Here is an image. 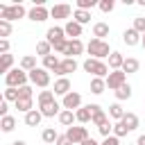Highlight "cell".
<instances>
[{
	"label": "cell",
	"mask_w": 145,
	"mask_h": 145,
	"mask_svg": "<svg viewBox=\"0 0 145 145\" xmlns=\"http://www.w3.org/2000/svg\"><path fill=\"white\" fill-rule=\"evenodd\" d=\"M86 52L91 54V59H109V54L113 52L111 48H109V43L106 41H100V39H91L88 43H86Z\"/></svg>",
	"instance_id": "obj_1"
},
{
	"label": "cell",
	"mask_w": 145,
	"mask_h": 145,
	"mask_svg": "<svg viewBox=\"0 0 145 145\" xmlns=\"http://www.w3.org/2000/svg\"><path fill=\"white\" fill-rule=\"evenodd\" d=\"M82 68H84L86 72H91L93 77H102V79H106L109 72H111L109 63H104V61H100V59H91V57L82 63Z\"/></svg>",
	"instance_id": "obj_2"
},
{
	"label": "cell",
	"mask_w": 145,
	"mask_h": 145,
	"mask_svg": "<svg viewBox=\"0 0 145 145\" xmlns=\"http://www.w3.org/2000/svg\"><path fill=\"white\" fill-rule=\"evenodd\" d=\"M27 11H25V7L20 5V2H11V5H2L0 7V20H18V18H23Z\"/></svg>",
	"instance_id": "obj_3"
},
{
	"label": "cell",
	"mask_w": 145,
	"mask_h": 145,
	"mask_svg": "<svg viewBox=\"0 0 145 145\" xmlns=\"http://www.w3.org/2000/svg\"><path fill=\"white\" fill-rule=\"evenodd\" d=\"M27 82H29V75H27L23 68H14V70H9V72L5 75L7 88H20V86H25Z\"/></svg>",
	"instance_id": "obj_4"
},
{
	"label": "cell",
	"mask_w": 145,
	"mask_h": 145,
	"mask_svg": "<svg viewBox=\"0 0 145 145\" xmlns=\"http://www.w3.org/2000/svg\"><path fill=\"white\" fill-rule=\"evenodd\" d=\"M29 75V84H34V86H39V88H48L50 86V70H45L43 66H39V68H34L32 72H27Z\"/></svg>",
	"instance_id": "obj_5"
},
{
	"label": "cell",
	"mask_w": 145,
	"mask_h": 145,
	"mask_svg": "<svg viewBox=\"0 0 145 145\" xmlns=\"http://www.w3.org/2000/svg\"><path fill=\"white\" fill-rule=\"evenodd\" d=\"M77 68H79L77 59H72V57H63V59H61V63H59V66H57L52 72H54V75H57V79H59V77H66V75L75 72Z\"/></svg>",
	"instance_id": "obj_6"
},
{
	"label": "cell",
	"mask_w": 145,
	"mask_h": 145,
	"mask_svg": "<svg viewBox=\"0 0 145 145\" xmlns=\"http://www.w3.org/2000/svg\"><path fill=\"white\" fill-rule=\"evenodd\" d=\"M127 84V72H122V70H111L109 72V77H106V88L109 91H118L120 86H125Z\"/></svg>",
	"instance_id": "obj_7"
},
{
	"label": "cell",
	"mask_w": 145,
	"mask_h": 145,
	"mask_svg": "<svg viewBox=\"0 0 145 145\" xmlns=\"http://www.w3.org/2000/svg\"><path fill=\"white\" fill-rule=\"evenodd\" d=\"M66 136L72 140V145H82L86 138H91V136H88V131H86V127H82V125H77V127H68Z\"/></svg>",
	"instance_id": "obj_8"
},
{
	"label": "cell",
	"mask_w": 145,
	"mask_h": 145,
	"mask_svg": "<svg viewBox=\"0 0 145 145\" xmlns=\"http://www.w3.org/2000/svg\"><path fill=\"white\" fill-rule=\"evenodd\" d=\"M61 106L68 109V111H77V109H82V95H79L77 91H70L66 97H61Z\"/></svg>",
	"instance_id": "obj_9"
},
{
	"label": "cell",
	"mask_w": 145,
	"mask_h": 145,
	"mask_svg": "<svg viewBox=\"0 0 145 145\" xmlns=\"http://www.w3.org/2000/svg\"><path fill=\"white\" fill-rule=\"evenodd\" d=\"M27 18L34 20V23H43L50 18V9H45V5H34L29 11H27Z\"/></svg>",
	"instance_id": "obj_10"
},
{
	"label": "cell",
	"mask_w": 145,
	"mask_h": 145,
	"mask_svg": "<svg viewBox=\"0 0 145 145\" xmlns=\"http://www.w3.org/2000/svg\"><path fill=\"white\" fill-rule=\"evenodd\" d=\"M45 41L54 48L57 43H61V41H66V29L63 27H59V25H54V27H50L48 32H45Z\"/></svg>",
	"instance_id": "obj_11"
},
{
	"label": "cell",
	"mask_w": 145,
	"mask_h": 145,
	"mask_svg": "<svg viewBox=\"0 0 145 145\" xmlns=\"http://www.w3.org/2000/svg\"><path fill=\"white\" fill-rule=\"evenodd\" d=\"M70 14H75L72 11V7L70 5H54V7H50V16L54 18V20H61V18H70Z\"/></svg>",
	"instance_id": "obj_12"
},
{
	"label": "cell",
	"mask_w": 145,
	"mask_h": 145,
	"mask_svg": "<svg viewBox=\"0 0 145 145\" xmlns=\"http://www.w3.org/2000/svg\"><path fill=\"white\" fill-rule=\"evenodd\" d=\"M122 41H125V45L134 48V45H140V41H143V34H138L134 27H127V29L122 32Z\"/></svg>",
	"instance_id": "obj_13"
},
{
	"label": "cell",
	"mask_w": 145,
	"mask_h": 145,
	"mask_svg": "<svg viewBox=\"0 0 145 145\" xmlns=\"http://www.w3.org/2000/svg\"><path fill=\"white\" fill-rule=\"evenodd\" d=\"M39 111L43 113V118H54V116H59L61 111H63V106L54 100V102H48V104H41L39 106Z\"/></svg>",
	"instance_id": "obj_14"
},
{
	"label": "cell",
	"mask_w": 145,
	"mask_h": 145,
	"mask_svg": "<svg viewBox=\"0 0 145 145\" xmlns=\"http://www.w3.org/2000/svg\"><path fill=\"white\" fill-rule=\"evenodd\" d=\"M88 106H91V113H93V120H91V122H93L95 127H100V125H104V122L109 120V116L104 113V109H102L100 104H88Z\"/></svg>",
	"instance_id": "obj_15"
},
{
	"label": "cell",
	"mask_w": 145,
	"mask_h": 145,
	"mask_svg": "<svg viewBox=\"0 0 145 145\" xmlns=\"http://www.w3.org/2000/svg\"><path fill=\"white\" fill-rule=\"evenodd\" d=\"M82 27H84V25H79V23H77V20H72V18L63 25V29H66V36H68V39H79V36H82Z\"/></svg>",
	"instance_id": "obj_16"
},
{
	"label": "cell",
	"mask_w": 145,
	"mask_h": 145,
	"mask_svg": "<svg viewBox=\"0 0 145 145\" xmlns=\"http://www.w3.org/2000/svg\"><path fill=\"white\" fill-rule=\"evenodd\" d=\"M54 95H61V97H66L68 93H70V79L68 77H59L57 82H54Z\"/></svg>",
	"instance_id": "obj_17"
},
{
	"label": "cell",
	"mask_w": 145,
	"mask_h": 145,
	"mask_svg": "<svg viewBox=\"0 0 145 145\" xmlns=\"http://www.w3.org/2000/svg\"><path fill=\"white\" fill-rule=\"evenodd\" d=\"M86 50V45L82 43V39H68V57H77V54H82Z\"/></svg>",
	"instance_id": "obj_18"
},
{
	"label": "cell",
	"mask_w": 145,
	"mask_h": 145,
	"mask_svg": "<svg viewBox=\"0 0 145 145\" xmlns=\"http://www.w3.org/2000/svg\"><path fill=\"white\" fill-rule=\"evenodd\" d=\"M41 120H43V113H41L39 109H32L29 113H25V125H27V127H39Z\"/></svg>",
	"instance_id": "obj_19"
},
{
	"label": "cell",
	"mask_w": 145,
	"mask_h": 145,
	"mask_svg": "<svg viewBox=\"0 0 145 145\" xmlns=\"http://www.w3.org/2000/svg\"><path fill=\"white\" fill-rule=\"evenodd\" d=\"M106 36H109V25L106 23H95L93 25V39H100V41H106Z\"/></svg>",
	"instance_id": "obj_20"
},
{
	"label": "cell",
	"mask_w": 145,
	"mask_h": 145,
	"mask_svg": "<svg viewBox=\"0 0 145 145\" xmlns=\"http://www.w3.org/2000/svg\"><path fill=\"white\" fill-rule=\"evenodd\" d=\"M138 68H140V61H138L136 57H125V63H122V72L131 75V72H138Z\"/></svg>",
	"instance_id": "obj_21"
},
{
	"label": "cell",
	"mask_w": 145,
	"mask_h": 145,
	"mask_svg": "<svg viewBox=\"0 0 145 145\" xmlns=\"http://www.w3.org/2000/svg\"><path fill=\"white\" fill-rule=\"evenodd\" d=\"M75 118H77V122H79V125H86V122H91V120H93V113H91V106L86 104V106H82V109H77V111H75Z\"/></svg>",
	"instance_id": "obj_22"
},
{
	"label": "cell",
	"mask_w": 145,
	"mask_h": 145,
	"mask_svg": "<svg viewBox=\"0 0 145 145\" xmlns=\"http://www.w3.org/2000/svg\"><path fill=\"white\" fill-rule=\"evenodd\" d=\"M122 63H125V57L113 50V52L109 54V68H111V70H122Z\"/></svg>",
	"instance_id": "obj_23"
},
{
	"label": "cell",
	"mask_w": 145,
	"mask_h": 145,
	"mask_svg": "<svg viewBox=\"0 0 145 145\" xmlns=\"http://www.w3.org/2000/svg\"><path fill=\"white\" fill-rule=\"evenodd\" d=\"M104 91H106V79L93 77V79H91V93H93V95H102Z\"/></svg>",
	"instance_id": "obj_24"
},
{
	"label": "cell",
	"mask_w": 145,
	"mask_h": 145,
	"mask_svg": "<svg viewBox=\"0 0 145 145\" xmlns=\"http://www.w3.org/2000/svg\"><path fill=\"white\" fill-rule=\"evenodd\" d=\"M120 122H122V125H125L129 131H134V129H138V122H140V120H138V116H136V113L127 111V113H125V118H122Z\"/></svg>",
	"instance_id": "obj_25"
},
{
	"label": "cell",
	"mask_w": 145,
	"mask_h": 145,
	"mask_svg": "<svg viewBox=\"0 0 145 145\" xmlns=\"http://www.w3.org/2000/svg\"><path fill=\"white\" fill-rule=\"evenodd\" d=\"M57 120H59L63 127H72V122H75L77 118H75V111H68V109H63V111L57 116Z\"/></svg>",
	"instance_id": "obj_26"
},
{
	"label": "cell",
	"mask_w": 145,
	"mask_h": 145,
	"mask_svg": "<svg viewBox=\"0 0 145 145\" xmlns=\"http://www.w3.org/2000/svg\"><path fill=\"white\" fill-rule=\"evenodd\" d=\"M14 70V54H0V72H9Z\"/></svg>",
	"instance_id": "obj_27"
},
{
	"label": "cell",
	"mask_w": 145,
	"mask_h": 145,
	"mask_svg": "<svg viewBox=\"0 0 145 145\" xmlns=\"http://www.w3.org/2000/svg\"><path fill=\"white\" fill-rule=\"evenodd\" d=\"M20 68H23L25 72H32L34 68H39V66H36V57H34V54H25V57L20 59Z\"/></svg>",
	"instance_id": "obj_28"
},
{
	"label": "cell",
	"mask_w": 145,
	"mask_h": 145,
	"mask_svg": "<svg viewBox=\"0 0 145 145\" xmlns=\"http://www.w3.org/2000/svg\"><path fill=\"white\" fill-rule=\"evenodd\" d=\"M52 50H54V48H52L48 41H39V43H36V54H39L41 59L50 57V54H52Z\"/></svg>",
	"instance_id": "obj_29"
},
{
	"label": "cell",
	"mask_w": 145,
	"mask_h": 145,
	"mask_svg": "<svg viewBox=\"0 0 145 145\" xmlns=\"http://www.w3.org/2000/svg\"><path fill=\"white\" fill-rule=\"evenodd\" d=\"M32 104H34V102H32V97H20V100L14 104V109H18L20 113H29V111L34 109Z\"/></svg>",
	"instance_id": "obj_30"
},
{
	"label": "cell",
	"mask_w": 145,
	"mask_h": 145,
	"mask_svg": "<svg viewBox=\"0 0 145 145\" xmlns=\"http://www.w3.org/2000/svg\"><path fill=\"white\" fill-rule=\"evenodd\" d=\"M125 113H127V111L120 106V102H113V104L109 106V116H111L116 122H118V120H122V118H125Z\"/></svg>",
	"instance_id": "obj_31"
},
{
	"label": "cell",
	"mask_w": 145,
	"mask_h": 145,
	"mask_svg": "<svg viewBox=\"0 0 145 145\" xmlns=\"http://www.w3.org/2000/svg\"><path fill=\"white\" fill-rule=\"evenodd\" d=\"M41 138H43V143H57V138H59V134H57V129L54 127H45L43 131H41Z\"/></svg>",
	"instance_id": "obj_32"
},
{
	"label": "cell",
	"mask_w": 145,
	"mask_h": 145,
	"mask_svg": "<svg viewBox=\"0 0 145 145\" xmlns=\"http://www.w3.org/2000/svg\"><path fill=\"white\" fill-rule=\"evenodd\" d=\"M72 20H77L79 25H86V23H91V11H86V9H75Z\"/></svg>",
	"instance_id": "obj_33"
},
{
	"label": "cell",
	"mask_w": 145,
	"mask_h": 145,
	"mask_svg": "<svg viewBox=\"0 0 145 145\" xmlns=\"http://www.w3.org/2000/svg\"><path fill=\"white\" fill-rule=\"evenodd\" d=\"M0 129H2L5 134L14 131V129H16V118H14V116H5V118L0 120Z\"/></svg>",
	"instance_id": "obj_34"
},
{
	"label": "cell",
	"mask_w": 145,
	"mask_h": 145,
	"mask_svg": "<svg viewBox=\"0 0 145 145\" xmlns=\"http://www.w3.org/2000/svg\"><path fill=\"white\" fill-rule=\"evenodd\" d=\"M59 63H61V59H59L57 54H50V57H45V59H43V68H45V70H50V72H52Z\"/></svg>",
	"instance_id": "obj_35"
},
{
	"label": "cell",
	"mask_w": 145,
	"mask_h": 145,
	"mask_svg": "<svg viewBox=\"0 0 145 145\" xmlns=\"http://www.w3.org/2000/svg\"><path fill=\"white\" fill-rule=\"evenodd\" d=\"M2 100H7V102H18L20 100V91L18 88H5V93H2Z\"/></svg>",
	"instance_id": "obj_36"
},
{
	"label": "cell",
	"mask_w": 145,
	"mask_h": 145,
	"mask_svg": "<svg viewBox=\"0 0 145 145\" xmlns=\"http://www.w3.org/2000/svg\"><path fill=\"white\" fill-rule=\"evenodd\" d=\"M129 97H131V86H129V84H125V86H120V88L116 91V100H118V102L129 100Z\"/></svg>",
	"instance_id": "obj_37"
},
{
	"label": "cell",
	"mask_w": 145,
	"mask_h": 145,
	"mask_svg": "<svg viewBox=\"0 0 145 145\" xmlns=\"http://www.w3.org/2000/svg\"><path fill=\"white\" fill-rule=\"evenodd\" d=\"M48 102H54V91H41L39 93V106L48 104Z\"/></svg>",
	"instance_id": "obj_38"
},
{
	"label": "cell",
	"mask_w": 145,
	"mask_h": 145,
	"mask_svg": "<svg viewBox=\"0 0 145 145\" xmlns=\"http://www.w3.org/2000/svg\"><path fill=\"white\" fill-rule=\"evenodd\" d=\"M75 5H77V9H86V11H91V9L97 7L100 2H97V0H77Z\"/></svg>",
	"instance_id": "obj_39"
},
{
	"label": "cell",
	"mask_w": 145,
	"mask_h": 145,
	"mask_svg": "<svg viewBox=\"0 0 145 145\" xmlns=\"http://www.w3.org/2000/svg\"><path fill=\"white\" fill-rule=\"evenodd\" d=\"M11 32H14L11 23H9V20H0V36L7 39V36H11Z\"/></svg>",
	"instance_id": "obj_40"
},
{
	"label": "cell",
	"mask_w": 145,
	"mask_h": 145,
	"mask_svg": "<svg viewBox=\"0 0 145 145\" xmlns=\"http://www.w3.org/2000/svg\"><path fill=\"white\" fill-rule=\"evenodd\" d=\"M97 131H100V136H102V138H109V136L113 134V125L106 120L104 125H100V127H97Z\"/></svg>",
	"instance_id": "obj_41"
},
{
	"label": "cell",
	"mask_w": 145,
	"mask_h": 145,
	"mask_svg": "<svg viewBox=\"0 0 145 145\" xmlns=\"http://www.w3.org/2000/svg\"><path fill=\"white\" fill-rule=\"evenodd\" d=\"M129 134V129L118 120V122H113V136H118V138H122V136H127Z\"/></svg>",
	"instance_id": "obj_42"
},
{
	"label": "cell",
	"mask_w": 145,
	"mask_h": 145,
	"mask_svg": "<svg viewBox=\"0 0 145 145\" xmlns=\"http://www.w3.org/2000/svg\"><path fill=\"white\" fill-rule=\"evenodd\" d=\"M97 7H100V11H102V14H111V11H113V7H116V2H113V0H100V5H97Z\"/></svg>",
	"instance_id": "obj_43"
},
{
	"label": "cell",
	"mask_w": 145,
	"mask_h": 145,
	"mask_svg": "<svg viewBox=\"0 0 145 145\" xmlns=\"http://www.w3.org/2000/svg\"><path fill=\"white\" fill-rule=\"evenodd\" d=\"M138 34H145V18H140V16H136L134 18V25H131Z\"/></svg>",
	"instance_id": "obj_44"
},
{
	"label": "cell",
	"mask_w": 145,
	"mask_h": 145,
	"mask_svg": "<svg viewBox=\"0 0 145 145\" xmlns=\"http://www.w3.org/2000/svg\"><path fill=\"white\" fill-rule=\"evenodd\" d=\"M18 91H20V97H34V91H32V86H29V84L20 86Z\"/></svg>",
	"instance_id": "obj_45"
},
{
	"label": "cell",
	"mask_w": 145,
	"mask_h": 145,
	"mask_svg": "<svg viewBox=\"0 0 145 145\" xmlns=\"http://www.w3.org/2000/svg\"><path fill=\"white\" fill-rule=\"evenodd\" d=\"M100 145H120V138H118V136H113V134H111V136H109V138H104V140H102V143H100Z\"/></svg>",
	"instance_id": "obj_46"
},
{
	"label": "cell",
	"mask_w": 145,
	"mask_h": 145,
	"mask_svg": "<svg viewBox=\"0 0 145 145\" xmlns=\"http://www.w3.org/2000/svg\"><path fill=\"white\" fill-rule=\"evenodd\" d=\"M0 52L9 54V39H0Z\"/></svg>",
	"instance_id": "obj_47"
},
{
	"label": "cell",
	"mask_w": 145,
	"mask_h": 145,
	"mask_svg": "<svg viewBox=\"0 0 145 145\" xmlns=\"http://www.w3.org/2000/svg\"><path fill=\"white\" fill-rule=\"evenodd\" d=\"M0 116H2V118H5V116H9V102H7V100H2V102H0Z\"/></svg>",
	"instance_id": "obj_48"
},
{
	"label": "cell",
	"mask_w": 145,
	"mask_h": 145,
	"mask_svg": "<svg viewBox=\"0 0 145 145\" xmlns=\"http://www.w3.org/2000/svg\"><path fill=\"white\" fill-rule=\"evenodd\" d=\"M54 145H72V140L63 134V136H59V138H57V143H54Z\"/></svg>",
	"instance_id": "obj_49"
},
{
	"label": "cell",
	"mask_w": 145,
	"mask_h": 145,
	"mask_svg": "<svg viewBox=\"0 0 145 145\" xmlns=\"http://www.w3.org/2000/svg\"><path fill=\"white\" fill-rule=\"evenodd\" d=\"M82 145H100V143H97V140H95V138H86V140H84V143H82Z\"/></svg>",
	"instance_id": "obj_50"
},
{
	"label": "cell",
	"mask_w": 145,
	"mask_h": 145,
	"mask_svg": "<svg viewBox=\"0 0 145 145\" xmlns=\"http://www.w3.org/2000/svg\"><path fill=\"white\" fill-rule=\"evenodd\" d=\"M136 145H145V134H140V136L136 138Z\"/></svg>",
	"instance_id": "obj_51"
},
{
	"label": "cell",
	"mask_w": 145,
	"mask_h": 145,
	"mask_svg": "<svg viewBox=\"0 0 145 145\" xmlns=\"http://www.w3.org/2000/svg\"><path fill=\"white\" fill-rule=\"evenodd\" d=\"M11 145H27V143H25V140H14Z\"/></svg>",
	"instance_id": "obj_52"
},
{
	"label": "cell",
	"mask_w": 145,
	"mask_h": 145,
	"mask_svg": "<svg viewBox=\"0 0 145 145\" xmlns=\"http://www.w3.org/2000/svg\"><path fill=\"white\" fill-rule=\"evenodd\" d=\"M138 5H140V7H145V0H138Z\"/></svg>",
	"instance_id": "obj_53"
},
{
	"label": "cell",
	"mask_w": 145,
	"mask_h": 145,
	"mask_svg": "<svg viewBox=\"0 0 145 145\" xmlns=\"http://www.w3.org/2000/svg\"><path fill=\"white\" fill-rule=\"evenodd\" d=\"M140 45H143V48H145V34H143V41H140Z\"/></svg>",
	"instance_id": "obj_54"
},
{
	"label": "cell",
	"mask_w": 145,
	"mask_h": 145,
	"mask_svg": "<svg viewBox=\"0 0 145 145\" xmlns=\"http://www.w3.org/2000/svg\"><path fill=\"white\" fill-rule=\"evenodd\" d=\"M127 145H136V143H127Z\"/></svg>",
	"instance_id": "obj_55"
}]
</instances>
